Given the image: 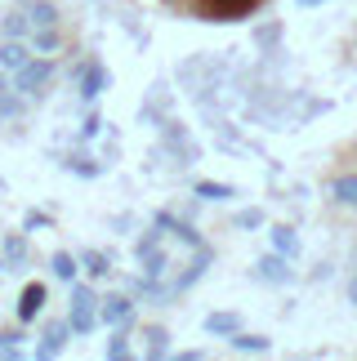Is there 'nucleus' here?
I'll list each match as a JSON object with an SVG mask.
<instances>
[{
	"label": "nucleus",
	"instance_id": "obj_1",
	"mask_svg": "<svg viewBox=\"0 0 357 361\" xmlns=\"http://www.w3.org/2000/svg\"><path fill=\"white\" fill-rule=\"evenodd\" d=\"M54 76H59V63H54L49 54H36L23 72H13V90H18L27 103H36V99H45V94H49Z\"/></svg>",
	"mask_w": 357,
	"mask_h": 361
},
{
	"label": "nucleus",
	"instance_id": "obj_2",
	"mask_svg": "<svg viewBox=\"0 0 357 361\" xmlns=\"http://www.w3.org/2000/svg\"><path fill=\"white\" fill-rule=\"evenodd\" d=\"M67 322H72V335H90L99 322V295H94L90 281H72V295H67Z\"/></svg>",
	"mask_w": 357,
	"mask_h": 361
},
{
	"label": "nucleus",
	"instance_id": "obj_3",
	"mask_svg": "<svg viewBox=\"0 0 357 361\" xmlns=\"http://www.w3.org/2000/svg\"><path fill=\"white\" fill-rule=\"evenodd\" d=\"M259 0H197V13L205 23H241Z\"/></svg>",
	"mask_w": 357,
	"mask_h": 361
},
{
	"label": "nucleus",
	"instance_id": "obj_4",
	"mask_svg": "<svg viewBox=\"0 0 357 361\" xmlns=\"http://www.w3.org/2000/svg\"><path fill=\"white\" fill-rule=\"evenodd\" d=\"M134 308H139V303H134V295H107V299H99V322L103 326H130L134 322Z\"/></svg>",
	"mask_w": 357,
	"mask_h": 361
},
{
	"label": "nucleus",
	"instance_id": "obj_5",
	"mask_svg": "<svg viewBox=\"0 0 357 361\" xmlns=\"http://www.w3.org/2000/svg\"><path fill=\"white\" fill-rule=\"evenodd\" d=\"M210 263H214V250H210V245H197V255H192V263H188V268L178 272L174 281H170V290H174V299L183 295V290H192V286H197L201 276H205V268H210Z\"/></svg>",
	"mask_w": 357,
	"mask_h": 361
},
{
	"label": "nucleus",
	"instance_id": "obj_6",
	"mask_svg": "<svg viewBox=\"0 0 357 361\" xmlns=\"http://www.w3.org/2000/svg\"><path fill=\"white\" fill-rule=\"evenodd\" d=\"M45 303H49V286H45V281H27L23 295H18V322L32 326L36 317L45 312Z\"/></svg>",
	"mask_w": 357,
	"mask_h": 361
},
{
	"label": "nucleus",
	"instance_id": "obj_7",
	"mask_svg": "<svg viewBox=\"0 0 357 361\" xmlns=\"http://www.w3.org/2000/svg\"><path fill=\"white\" fill-rule=\"evenodd\" d=\"M67 335H72V322H45V330H40V339H36V357L40 361H49V357H59L67 348Z\"/></svg>",
	"mask_w": 357,
	"mask_h": 361
},
{
	"label": "nucleus",
	"instance_id": "obj_8",
	"mask_svg": "<svg viewBox=\"0 0 357 361\" xmlns=\"http://www.w3.org/2000/svg\"><path fill=\"white\" fill-rule=\"evenodd\" d=\"M76 85H80V99H85V103H94V99H99V94H103L107 85H112V72H107V67H103L99 59H90L85 67H80Z\"/></svg>",
	"mask_w": 357,
	"mask_h": 361
},
{
	"label": "nucleus",
	"instance_id": "obj_9",
	"mask_svg": "<svg viewBox=\"0 0 357 361\" xmlns=\"http://www.w3.org/2000/svg\"><path fill=\"white\" fill-rule=\"evenodd\" d=\"M291 276H295V272H291V259L277 255V250L255 263V281H264V286H286Z\"/></svg>",
	"mask_w": 357,
	"mask_h": 361
},
{
	"label": "nucleus",
	"instance_id": "obj_10",
	"mask_svg": "<svg viewBox=\"0 0 357 361\" xmlns=\"http://www.w3.org/2000/svg\"><path fill=\"white\" fill-rule=\"evenodd\" d=\"M36 59V49H32V40H5L0 36V67L13 76V72H23L27 63Z\"/></svg>",
	"mask_w": 357,
	"mask_h": 361
},
{
	"label": "nucleus",
	"instance_id": "obj_11",
	"mask_svg": "<svg viewBox=\"0 0 357 361\" xmlns=\"http://www.w3.org/2000/svg\"><path fill=\"white\" fill-rule=\"evenodd\" d=\"M27 40H32V49H36V54H49V59H59V54L67 49V32H63V23H59V27H36V32L27 36Z\"/></svg>",
	"mask_w": 357,
	"mask_h": 361
},
{
	"label": "nucleus",
	"instance_id": "obj_12",
	"mask_svg": "<svg viewBox=\"0 0 357 361\" xmlns=\"http://www.w3.org/2000/svg\"><path fill=\"white\" fill-rule=\"evenodd\" d=\"M326 197H331L335 205H344V210H357V174H335L331 183H326Z\"/></svg>",
	"mask_w": 357,
	"mask_h": 361
},
{
	"label": "nucleus",
	"instance_id": "obj_13",
	"mask_svg": "<svg viewBox=\"0 0 357 361\" xmlns=\"http://www.w3.org/2000/svg\"><path fill=\"white\" fill-rule=\"evenodd\" d=\"M23 9H27V18H32V32L36 27H59L63 23V13L54 0H23Z\"/></svg>",
	"mask_w": 357,
	"mask_h": 361
},
{
	"label": "nucleus",
	"instance_id": "obj_14",
	"mask_svg": "<svg viewBox=\"0 0 357 361\" xmlns=\"http://www.w3.org/2000/svg\"><path fill=\"white\" fill-rule=\"evenodd\" d=\"M0 36L5 40H27L32 36V18H27V9H5V18H0Z\"/></svg>",
	"mask_w": 357,
	"mask_h": 361
},
{
	"label": "nucleus",
	"instance_id": "obj_15",
	"mask_svg": "<svg viewBox=\"0 0 357 361\" xmlns=\"http://www.w3.org/2000/svg\"><path fill=\"white\" fill-rule=\"evenodd\" d=\"M268 241H272V250H277V255L299 259V232H295L291 224H272V228H268Z\"/></svg>",
	"mask_w": 357,
	"mask_h": 361
},
{
	"label": "nucleus",
	"instance_id": "obj_16",
	"mask_svg": "<svg viewBox=\"0 0 357 361\" xmlns=\"http://www.w3.org/2000/svg\"><path fill=\"white\" fill-rule=\"evenodd\" d=\"M76 272H80V259L72 255V250H54V255H49V276H54V281H67V286H72Z\"/></svg>",
	"mask_w": 357,
	"mask_h": 361
},
{
	"label": "nucleus",
	"instance_id": "obj_17",
	"mask_svg": "<svg viewBox=\"0 0 357 361\" xmlns=\"http://www.w3.org/2000/svg\"><path fill=\"white\" fill-rule=\"evenodd\" d=\"M201 330H205V335H214V339H228V335H237V330H241V317L237 312H210L201 322Z\"/></svg>",
	"mask_w": 357,
	"mask_h": 361
},
{
	"label": "nucleus",
	"instance_id": "obj_18",
	"mask_svg": "<svg viewBox=\"0 0 357 361\" xmlns=\"http://www.w3.org/2000/svg\"><path fill=\"white\" fill-rule=\"evenodd\" d=\"M27 255H32V245H27V232H9V237H5V250H0L5 268H23Z\"/></svg>",
	"mask_w": 357,
	"mask_h": 361
},
{
	"label": "nucleus",
	"instance_id": "obj_19",
	"mask_svg": "<svg viewBox=\"0 0 357 361\" xmlns=\"http://www.w3.org/2000/svg\"><path fill=\"white\" fill-rule=\"evenodd\" d=\"M80 268H85V276L90 281H103V276H112V259L103 255V250H80Z\"/></svg>",
	"mask_w": 357,
	"mask_h": 361
},
{
	"label": "nucleus",
	"instance_id": "obj_20",
	"mask_svg": "<svg viewBox=\"0 0 357 361\" xmlns=\"http://www.w3.org/2000/svg\"><path fill=\"white\" fill-rule=\"evenodd\" d=\"M143 353L147 357H170V330L166 326H143Z\"/></svg>",
	"mask_w": 357,
	"mask_h": 361
},
{
	"label": "nucleus",
	"instance_id": "obj_21",
	"mask_svg": "<svg viewBox=\"0 0 357 361\" xmlns=\"http://www.w3.org/2000/svg\"><path fill=\"white\" fill-rule=\"evenodd\" d=\"M192 197H201V201H232L237 188H232V183H214V178H197V183H192Z\"/></svg>",
	"mask_w": 357,
	"mask_h": 361
},
{
	"label": "nucleus",
	"instance_id": "obj_22",
	"mask_svg": "<svg viewBox=\"0 0 357 361\" xmlns=\"http://www.w3.org/2000/svg\"><path fill=\"white\" fill-rule=\"evenodd\" d=\"M63 170H67V174H80V178H99V174H103V161L72 152V157H63Z\"/></svg>",
	"mask_w": 357,
	"mask_h": 361
},
{
	"label": "nucleus",
	"instance_id": "obj_23",
	"mask_svg": "<svg viewBox=\"0 0 357 361\" xmlns=\"http://www.w3.org/2000/svg\"><path fill=\"white\" fill-rule=\"evenodd\" d=\"M228 343H232L237 353H246V357H255V353H268V348H272L264 335H250V330H237V335H228Z\"/></svg>",
	"mask_w": 357,
	"mask_h": 361
},
{
	"label": "nucleus",
	"instance_id": "obj_24",
	"mask_svg": "<svg viewBox=\"0 0 357 361\" xmlns=\"http://www.w3.org/2000/svg\"><path fill=\"white\" fill-rule=\"evenodd\" d=\"M139 263H143V276H147V281H161V276L170 272V255H166V250H161V245L152 250V255H143Z\"/></svg>",
	"mask_w": 357,
	"mask_h": 361
},
{
	"label": "nucleus",
	"instance_id": "obj_25",
	"mask_svg": "<svg viewBox=\"0 0 357 361\" xmlns=\"http://www.w3.org/2000/svg\"><path fill=\"white\" fill-rule=\"evenodd\" d=\"M255 45L259 54H272L282 45V23H264V27H255Z\"/></svg>",
	"mask_w": 357,
	"mask_h": 361
},
{
	"label": "nucleus",
	"instance_id": "obj_26",
	"mask_svg": "<svg viewBox=\"0 0 357 361\" xmlns=\"http://www.w3.org/2000/svg\"><path fill=\"white\" fill-rule=\"evenodd\" d=\"M27 112V99L18 90H9V94H0V121H18Z\"/></svg>",
	"mask_w": 357,
	"mask_h": 361
},
{
	"label": "nucleus",
	"instance_id": "obj_27",
	"mask_svg": "<svg viewBox=\"0 0 357 361\" xmlns=\"http://www.w3.org/2000/svg\"><path fill=\"white\" fill-rule=\"evenodd\" d=\"M232 228H241V232H255V228H264V210H259V205H250V210H237V219H232Z\"/></svg>",
	"mask_w": 357,
	"mask_h": 361
},
{
	"label": "nucleus",
	"instance_id": "obj_28",
	"mask_svg": "<svg viewBox=\"0 0 357 361\" xmlns=\"http://www.w3.org/2000/svg\"><path fill=\"white\" fill-rule=\"evenodd\" d=\"M130 326H134V322H130ZM130 326H116L112 343H107V357H112V361H116V357H130V353H134V348H130V339H126V330H130Z\"/></svg>",
	"mask_w": 357,
	"mask_h": 361
},
{
	"label": "nucleus",
	"instance_id": "obj_29",
	"mask_svg": "<svg viewBox=\"0 0 357 361\" xmlns=\"http://www.w3.org/2000/svg\"><path fill=\"white\" fill-rule=\"evenodd\" d=\"M99 134H103V116L90 112L85 121H80V134H76V138H80V143H90V138H99Z\"/></svg>",
	"mask_w": 357,
	"mask_h": 361
},
{
	"label": "nucleus",
	"instance_id": "obj_30",
	"mask_svg": "<svg viewBox=\"0 0 357 361\" xmlns=\"http://www.w3.org/2000/svg\"><path fill=\"white\" fill-rule=\"evenodd\" d=\"M157 245H161V228L152 224V228H147V232H143V237H139V245H134V255H139V259H143V255H152V250H157Z\"/></svg>",
	"mask_w": 357,
	"mask_h": 361
},
{
	"label": "nucleus",
	"instance_id": "obj_31",
	"mask_svg": "<svg viewBox=\"0 0 357 361\" xmlns=\"http://www.w3.org/2000/svg\"><path fill=\"white\" fill-rule=\"evenodd\" d=\"M18 339H27L23 330H0V357H18Z\"/></svg>",
	"mask_w": 357,
	"mask_h": 361
},
{
	"label": "nucleus",
	"instance_id": "obj_32",
	"mask_svg": "<svg viewBox=\"0 0 357 361\" xmlns=\"http://www.w3.org/2000/svg\"><path fill=\"white\" fill-rule=\"evenodd\" d=\"M40 228H49V214L27 210V214H23V232H40Z\"/></svg>",
	"mask_w": 357,
	"mask_h": 361
},
{
	"label": "nucleus",
	"instance_id": "obj_33",
	"mask_svg": "<svg viewBox=\"0 0 357 361\" xmlns=\"http://www.w3.org/2000/svg\"><path fill=\"white\" fill-rule=\"evenodd\" d=\"M9 90H13V76L5 72V67H0V94H9Z\"/></svg>",
	"mask_w": 357,
	"mask_h": 361
},
{
	"label": "nucleus",
	"instance_id": "obj_34",
	"mask_svg": "<svg viewBox=\"0 0 357 361\" xmlns=\"http://www.w3.org/2000/svg\"><path fill=\"white\" fill-rule=\"evenodd\" d=\"M349 303H353V308H357V276H353V281H349Z\"/></svg>",
	"mask_w": 357,
	"mask_h": 361
},
{
	"label": "nucleus",
	"instance_id": "obj_35",
	"mask_svg": "<svg viewBox=\"0 0 357 361\" xmlns=\"http://www.w3.org/2000/svg\"><path fill=\"white\" fill-rule=\"evenodd\" d=\"M295 5H304V9H313V5H322V0H295Z\"/></svg>",
	"mask_w": 357,
	"mask_h": 361
},
{
	"label": "nucleus",
	"instance_id": "obj_36",
	"mask_svg": "<svg viewBox=\"0 0 357 361\" xmlns=\"http://www.w3.org/2000/svg\"><path fill=\"white\" fill-rule=\"evenodd\" d=\"M0 268H5V259H0Z\"/></svg>",
	"mask_w": 357,
	"mask_h": 361
},
{
	"label": "nucleus",
	"instance_id": "obj_37",
	"mask_svg": "<svg viewBox=\"0 0 357 361\" xmlns=\"http://www.w3.org/2000/svg\"><path fill=\"white\" fill-rule=\"evenodd\" d=\"M353 263H357V255H353Z\"/></svg>",
	"mask_w": 357,
	"mask_h": 361
}]
</instances>
